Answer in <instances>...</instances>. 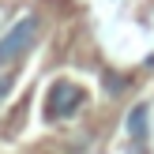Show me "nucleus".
<instances>
[{
  "instance_id": "obj_1",
  "label": "nucleus",
  "mask_w": 154,
  "mask_h": 154,
  "mask_svg": "<svg viewBox=\"0 0 154 154\" xmlns=\"http://www.w3.org/2000/svg\"><path fill=\"white\" fill-rule=\"evenodd\" d=\"M38 34H42V19H38V15H23V19H15V26L0 38V64H11V60L26 57V53L34 49Z\"/></svg>"
},
{
  "instance_id": "obj_2",
  "label": "nucleus",
  "mask_w": 154,
  "mask_h": 154,
  "mask_svg": "<svg viewBox=\"0 0 154 154\" xmlns=\"http://www.w3.org/2000/svg\"><path fill=\"white\" fill-rule=\"evenodd\" d=\"M83 105V87L75 79H57L45 94V120H72Z\"/></svg>"
},
{
  "instance_id": "obj_3",
  "label": "nucleus",
  "mask_w": 154,
  "mask_h": 154,
  "mask_svg": "<svg viewBox=\"0 0 154 154\" xmlns=\"http://www.w3.org/2000/svg\"><path fill=\"white\" fill-rule=\"evenodd\" d=\"M147 117H150V105H135L132 113H128V135H132L135 143H147Z\"/></svg>"
},
{
  "instance_id": "obj_4",
  "label": "nucleus",
  "mask_w": 154,
  "mask_h": 154,
  "mask_svg": "<svg viewBox=\"0 0 154 154\" xmlns=\"http://www.w3.org/2000/svg\"><path fill=\"white\" fill-rule=\"evenodd\" d=\"M8 90H11V75H0V102L8 98Z\"/></svg>"
}]
</instances>
